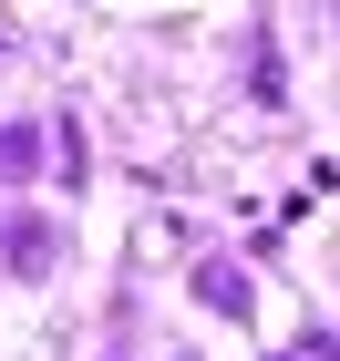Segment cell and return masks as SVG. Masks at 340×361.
<instances>
[{
  "label": "cell",
  "mask_w": 340,
  "mask_h": 361,
  "mask_svg": "<svg viewBox=\"0 0 340 361\" xmlns=\"http://www.w3.org/2000/svg\"><path fill=\"white\" fill-rule=\"evenodd\" d=\"M31 155H42V124H0V176H31Z\"/></svg>",
  "instance_id": "obj_3"
},
{
  "label": "cell",
  "mask_w": 340,
  "mask_h": 361,
  "mask_svg": "<svg viewBox=\"0 0 340 361\" xmlns=\"http://www.w3.org/2000/svg\"><path fill=\"white\" fill-rule=\"evenodd\" d=\"M0 248H11V279H52L62 227H52V217H11V238H0Z\"/></svg>",
  "instance_id": "obj_1"
},
{
  "label": "cell",
  "mask_w": 340,
  "mask_h": 361,
  "mask_svg": "<svg viewBox=\"0 0 340 361\" xmlns=\"http://www.w3.org/2000/svg\"><path fill=\"white\" fill-rule=\"evenodd\" d=\"M310 351H320V361H340V341H310Z\"/></svg>",
  "instance_id": "obj_5"
},
{
  "label": "cell",
  "mask_w": 340,
  "mask_h": 361,
  "mask_svg": "<svg viewBox=\"0 0 340 361\" xmlns=\"http://www.w3.org/2000/svg\"><path fill=\"white\" fill-rule=\"evenodd\" d=\"M248 93H258V104H289V93H279V42H258V62H248Z\"/></svg>",
  "instance_id": "obj_4"
},
{
  "label": "cell",
  "mask_w": 340,
  "mask_h": 361,
  "mask_svg": "<svg viewBox=\"0 0 340 361\" xmlns=\"http://www.w3.org/2000/svg\"><path fill=\"white\" fill-rule=\"evenodd\" d=\"M279 361H299V351H279ZM310 361H320V351H310Z\"/></svg>",
  "instance_id": "obj_6"
},
{
  "label": "cell",
  "mask_w": 340,
  "mask_h": 361,
  "mask_svg": "<svg viewBox=\"0 0 340 361\" xmlns=\"http://www.w3.org/2000/svg\"><path fill=\"white\" fill-rule=\"evenodd\" d=\"M196 300H206V310H237V320H248V279L206 258V269H196Z\"/></svg>",
  "instance_id": "obj_2"
}]
</instances>
